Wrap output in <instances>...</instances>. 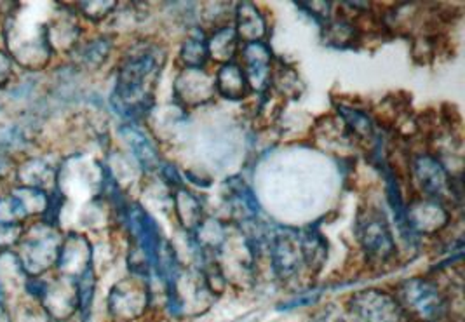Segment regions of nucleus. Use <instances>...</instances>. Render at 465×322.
<instances>
[{
    "mask_svg": "<svg viewBox=\"0 0 465 322\" xmlns=\"http://www.w3.org/2000/svg\"><path fill=\"white\" fill-rule=\"evenodd\" d=\"M166 64V53L159 44L134 43L117 64L110 105L126 121L136 124L155 105V87Z\"/></svg>",
    "mask_w": 465,
    "mask_h": 322,
    "instance_id": "f257e3e1",
    "label": "nucleus"
},
{
    "mask_svg": "<svg viewBox=\"0 0 465 322\" xmlns=\"http://www.w3.org/2000/svg\"><path fill=\"white\" fill-rule=\"evenodd\" d=\"M0 39L15 66L28 73L43 72L54 58L47 43L45 22L28 18L22 4L11 16L0 22Z\"/></svg>",
    "mask_w": 465,
    "mask_h": 322,
    "instance_id": "f03ea898",
    "label": "nucleus"
},
{
    "mask_svg": "<svg viewBox=\"0 0 465 322\" xmlns=\"http://www.w3.org/2000/svg\"><path fill=\"white\" fill-rule=\"evenodd\" d=\"M64 236L62 229L51 227L41 220L26 223L22 242L15 249L26 278H44L56 268Z\"/></svg>",
    "mask_w": 465,
    "mask_h": 322,
    "instance_id": "7ed1b4c3",
    "label": "nucleus"
},
{
    "mask_svg": "<svg viewBox=\"0 0 465 322\" xmlns=\"http://www.w3.org/2000/svg\"><path fill=\"white\" fill-rule=\"evenodd\" d=\"M392 295L400 301L410 322H443L450 314L448 295L438 280L430 278L401 280Z\"/></svg>",
    "mask_w": 465,
    "mask_h": 322,
    "instance_id": "20e7f679",
    "label": "nucleus"
},
{
    "mask_svg": "<svg viewBox=\"0 0 465 322\" xmlns=\"http://www.w3.org/2000/svg\"><path fill=\"white\" fill-rule=\"evenodd\" d=\"M410 174L422 197L450 202H462V178L450 174L440 157L422 151L410 159Z\"/></svg>",
    "mask_w": 465,
    "mask_h": 322,
    "instance_id": "39448f33",
    "label": "nucleus"
},
{
    "mask_svg": "<svg viewBox=\"0 0 465 322\" xmlns=\"http://www.w3.org/2000/svg\"><path fill=\"white\" fill-rule=\"evenodd\" d=\"M356 239L366 259L371 263H387L396 255V240L389 220L381 208L364 206L356 218Z\"/></svg>",
    "mask_w": 465,
    "mask_h": 322,
    "instance_id": "423d86ee",
    "label": "nucleus"
},
{
    "mask_svg": "<svg viewBox=\"0 0 465 322\" xmlns=\"http://www.w3.org/2000/svg\"><path fill=\"white\" fill-rule=\"evenodd\" d=\"M150 303V280L138 276H127L112 286L106 298V308L114 321L133 322L145 316Z\"/></svg>",
    "mask_w": 465,
    "mask_h": 322,
    "instance_id": "0eeeda50",
    "label": "nucleus"
},
{
    "mask_svg": "<svg viewBox=\"0 0 465 322\" xmlns=\"http://www.w3.org/2000/svg\"><path fill=\"white\" fill-rule=\"evenodd\" d=\"M345 307L356 322H410L396 297L379 288L351 295Z\"/></svg>",
    "mask_w": 465,
    "mask_h": 322,
    "instance_id": "6e6552de",
    "label": "nucleus"
},
{
    "mask_svg": "<svg viewBox=\"0 0 465 322\" xmlns=\"http://www.w3.org/2000/svg\"><path fill=\"white\" fill-rule=\"evenodd\" d=\"M267 248L271 257V267L277 279H293L305 267L300 234L296 229H275L267 239Z\"/></svg>",
    "mask_w": 465,
    "mask_h": 322,
    "instance_id": "1a4fd4ad",
    "label": "nucleus"
},
{
    "mask_svg": "<svg viewBox=\"0 0 465 322\" xmlns=\"http://www.w3.org/2000/svg\"><path fill=\"white\" fill-rule=\"evenodd\" d=\"M47 43L53 54H72V51L81 44L84 28L81 26L74 4H56L51 18L45 20Z\"/></svg>",
    "mask_w": 465,
    "mask_h": 322,
    "instance_id": "9d476101",
    "label": "nucleus"
},
{
    "mask_svg": "<svg viewBox=\"0 0 465 322\" xmlns=\"http://www.w3.org/2000/svg\"><path fill=\"white\" fill-rule=\"evenodd\" d=\"M173 94L174 102L185 110L204 107L216 94L214 79L206 68H182L173 83Z\"/></svg>",
    "mask_w": 465,
    "mask_h": 322,
    "instance_id": "9b49d317",
    "label": "nucleus"
},
{
    "mask_svg": "<svg viewBox=\"0 0 465 322\" xmlns=\"http://www.w3.org/2000/svg\"><path fill=\"white\" fill-rule=\"evenodd\" d=\"M406 221L415 236H434L451 223V213L441 200L420 195L406 204Z\"/></svg>",
    "mask_w": 465,
    "mask_h": 322,
    "instance_id": "f8f14e48",
    "label": "nucleus"
},
{
    "mask_svg": "<svg viewBox=\"0 0 465 322\" xmlns=\"http://www.w3.org/2000/svg\"><path fill=\"white\" fill-rule=\"evenodd\" d=\"M53 322H66L77 316L75 280L64 276H45V286L39 298Z\"/></svg>",
    "mask_w": 465,
    "mask_h": 322,
    "instance_id": "ddd939ff",
    "label": "nucleus"
},
{
    "mask_svg": "<svg viewBox=\"0 0 465 322\" xmlns=\"http://www.w3.org/2000/svg\"><path fill=\"white\" fill-rule=\"evenodd\" d=\"M94 267V248L83 232H66L60 248L54 272L68 279H77Z\"/></svg>",
    "mask_w": 465,
    "mask_h": 322,
    "instance_id": "4468645a",
    "label": "nucleus"
},
{
    "mask_svg": "<svg viewBox=\"0 0 465 322\" xmlns=\"http://www.w3.org/2000/svg\"><path fill=\"white\" fill-rule=\"evenodd\" d=\"M242 72L252 87V93L263 94L271 87V75L274 68V54L267 43L244 44L242 51Z\"/></svg>",
    "mask_w": 465,
    "mask_h": 322,
    "instance_id": "2eb2a0df",
    "label": "nucleus"
},
{
    "mask_svg": "<svg viewBox=\"0 0 465 322\" xmlns=\"http://www.w3.org/2000/svg\"><path fill=\"white\" fill-rule=\"evenodd\" d=\"M13 185L41 189L47 193L53 192L58 187V166L51 164L47 159L37 155H26L18 161Z\"/></svg>",
    "mask_w": 465,
    "mask_h": 322,
    "instance_id": "dca6fc26",
    "label": "nucleus"
},
{
    "mask_svg": "<svg viewBox=\"0 0 465 322\" xmlns=\"http://www.w3.org/2000/svg\"><path fill=\"white\" fill-rule=\"evenodd\" d=\"M233 30L237 34L239 43H265L269 35V24L253 2H239L233 11Z\"/></svg>",
    "mask_w": 465,
    "mask_h": 322,
    "instance_id": "f3484780",
    "label": "nucleus"
},
{
    "mask_svg": "<svg viewBox=\"0 0 465 322\" xmlns=\"http://www.w3.org/2000/svg\"><path fill=\"white\" fill-rule=\"evenodd\" d=\"M119 134L143 171L161 170V166L164 164L161 151H157L153 141L148 138L147 132L138 128V124H123L119 128Z\"/></svg>",
    "mask_w": 465,
    "mask_h": 322,
    "instance_id": "a211bd4d",
    "label": "nucleus"
},
{
    "mask_svg": "<svg viewBox=\"0 0 465 322\" xmlns=\"http://www.w3.org/2000/svg\"><path fill=\"white\" fill-rule=\"evenodd\" d=\"M322 44L333 49H360L364 41L362 32L347 11L333 15V18L321 26Z\"/></svg>",
    "mask_w": 465,
    "mask_h": 322,
    "instance_id": "6ab92c4d",
    "label": "nucleus"
},
{
    "mask_svg": "<svg viewBox=\"0 0 465 322\" xmlns=\"http://www.w3.org/2000/svg\"><path fill=\"white\" fill-rule=\"evenodd\" d=\"M114 51V39L110 35H96L91 39H83L72 51V63L79 70L94 72L100 70L108 62Z\"/></svg>",
    "mask_w": 465,
    "mask_h": 322,
    "instance_id": "aec40b11",
    "label": "nucleus"
},
{
    "mask_svg": "<svg viewBox=\"0 0 465 322\" xmlns=\"http://www.w3.org/2000/svg\"><path fill=\"white\" fill-rule=\"evenodd\" d=\"M337 113H339L340 122L347 132L352 136L356 141H375L377 140V122L375 117L364 110V108L340 102L335 105Z\"/></svg>",
    "mask_w": 465,
    "mask_h": 322,
    "instance_id": "412c9836",
    "label": "nucleus"
},
{
    "mask_svg": "<svg viewBox=\"0 0 465 322\" xmlns=\"http://www.w3.org/2000/svg\"><path fill=\"white\" fill-rule=\"evenodd\" d=\"M213 79H214L216 94H220L225 100L241 102L252 94V87L248 84V79L237 62L220 64Z\"/></svg>",
    "mask_w": 465,
    "mask_h": 322,
    "instance_id": "4be33fe9",
    "label": "nucleus"
},
{
    "mask_svg": "<svg viewBox=\"0 0 465 322\" xmlns=\"http://www.w3.org/2000/svg\"><path fill=\"white\" fill-rule=\"evenodd\" d=\"M173 204L174 215L182 229L189 234H193L206 218L201 199L187 187H178L173 190Z\"/></svg>",
    "mask_w": 465,
    "mask_h": 322,
    "instance_id": "5701e85b",
    "label": "nucleus"
},
{
    "mask_svg": "<svg viewBox=\"0 0 465 322\" xmlns=\"http://www.w3.org/2000/svg\"><path fill=\"white\" fill-rule=\"evenodd\" d=\"M225 187L229 189L227 200L231 202L233 216L239 218V221H254L260 215V202L250 185L244 180L233 176L225 181Z\"/></svg>",
    "mask_w": 465,
    "mask_h": 322,
    "instance_id": "b1692460",
    "label": "nucleus"
},
{
    "mask_svg": "<svg viewBox=\"0 0 465 322\" xmlns=\"http://www.w3.org/2000/svg\"><path fill=\"white\" fill-rule=\"evenodd\" d=\"M210 60L216 63H231L239 53V39L233 30L232 23L213 28L212 34L206 37Z\"/></svg>",
    "mask_w": 465,
    "mask_h": 322,
    "instance_id": "393cba45",
    "label": "nucleus"
},
{
    "mask_svg": "<svg viewBox=\"0 0 465 322\" xmlns=\"http://www.w3.org/2000/svg\"><path fill=\"white\" fill-rule=\"evenodd\" d=\"M277 96L288 98V100H298L303 91L305 84L292 64L282 63L281 60H275L272 75H271V87H269Z\"/></svg>",
    "mask_w": 465,
    "mask_h": 322,
    "instance_id": "a878e982",
    "label": "nucleus"
},
{
    "mask_svg": "<svg viewBox=\"0 0 465 322\" xmlns=\"http://www.w3.org/2000/svg\"><path fill=\"white\" fill-rule=\"evenodd\" d=\"M298 234H300V244H302V253H303V265L312 274H316L324 267V263L328 259V240L312 227L302 229V230H298Z\"/></svg>",
    "mask_w": 465,
    "mask_h": 322,
    "instance_id": "bb28decb",
    "label": "nucleus"
},
{
    "mask_svg": "<svg viewBox=\"0 0 465 322\" xmlns=\"http://www.w3.org/2000/svg\"><path fill=\"white\" fill-rule=\"evenodd\" d=\"M206 34L203 28H193L180 47V62L183 68H206L210 62Z\"/></svg>",
    "mask_w": 465,
    "mask_h": 322,
    "instance_id": "cd10ccee",
    "label": "nucleus"
},
{
    "mask_svg": "<svg viewBox=\"0 0 465 322\" xmlns=\"http://www.w3.org/2000/svg\"><path fill=\"white\" fill-rule=\"evenodd\" d=\"M9 193L20 202L23 213L28 221L41 220L49 208V193L41 189H28V187L13 185L9 189Z\"/></svg>",
    "mask_w": 465,
    "mask_h": 322,
    "instance_id": "c85d7f7f",
    "label": "nucleus"
},
{
    "mask_svg": "<svg viewBox=\"0 0 465 322\" xmlns=\"http://www.w3.org/2000/svg\"><path fill=\"white\" fill-rule=\"evenodd\" d=\"M96 284H98V276H96L94 267H91L89 270H85L81 278L75 279L77 316H79L81 322H87L91 317L93 303H94V297H96Z\"/></svg>",
    "mask_w": 465,
    "mask_h": 322,
    "instance_id": "c756f323",
    "label": "nucleus"
},
{
    "mask_svg": "<svg viewBox=\"0 0 465 322\" xmlns=\"http://www.w3.org/2000/svg\"><path fill=\"white\" fill-rule=\"evenodd\" d=\"M26 280V274L23 272L20 258L15 251H4L0 253V286L9 297V286H20L23 289Z\"/></svg>",
    "mask_w": 465,
    "mask_h": 322,
    "instance_id": "7c9ffc66",
    "label": "nucleus"
},
{
    "mask_svg": "<svg viewBox=\"0 0 465 322\" xmlns=\"http://www.w3.org/2000/svg\"><path fill=\"white\" fill-rule=\"evenodd\" d=\"M117 7H119L117 2H108V0H85V2L74 4L77 16L93 24L106 22L117 11Z\"/></svg>",
    "mask_w": 465,
    "mask_h": 322,
    "instance_id": "2f4dec72",
    "label": "nucleus"
},
{
    "mask_svg": "<svg viewBox=\"0 0 465 322\" xmlns=\"http://www.w3.org/2000/svg\"><path fill=\"white\" fill-rule=\"evenodd\" d=\"M9 322H53L44 310L39 301L32 300L26 297V300L16 301L15 307H9Z\"/></svg>",
    "mask_w": 465,
    "mask_h": 322,
    "instance_id": "473e14b6",
    "label": "nucleus"
},
{
    "mask_svg": "<svg viewBox=\"0 0 465 322\" xmlns=\"http://www.w3.org/2000/svg\"><path fill=\"white\" fill-rule=\"evenodd\" d=\"M0 223H28L20 202L11 195H0Z\"/></svg>",
    "mask_w": 465,
    "mask_h": 322,
    "instance_id": "72a5a7b5",
    "label": "nucleus"
},
{
    "mask_svg": "<svg viewBox=\"0 0 465 322\" xmlns=\"http://www.w3.org/2000/svg\"><path fill=\"white\" fill-rule=\"evenodd\" d=\"M26 223H0V253L15 251L22 242Z\"/></svg>",
    "mask_w": 465,
    "mask_h": 322,
    "instance_id": "f704fd0d",
    "label": "nucleus"
},
{
    "mask_svg": "<svg viewBox=\"0 0 465 322\" xmlns=\"http://www.w3.org/2000/svg\"><path fill=\"white\" fill-rule=\"evenodd\" d=\"M296 7L303 9V13L312 16L314 22H318L321 26L333 18V4L331 2H298Z\"/></svg>",
    "mask_w": 465,
    "mask_h": 322,
    "instance_id": "c9c22d12",
    "label": "nucleus"
},
{
    "mask_svg": "<svg viewBox=\"0 0 465 322\" xmlns=\"http://www.w3.org/2000/svg\"><path fill=\"white\" fill-rule=\"evenodd\" d=\"M16 79V66L7 56L4 49H0V89H7Z\"/></svg>",
    "mask_w": 465,
    "mask_h": 322,
    "instance_id": "e433bc0d",
    "label": "nucleus"
},
{
    "mask_svg": "<svg viewBox=\"0 0 465 322\" xmlns=\"http://www.w3.org/2000/svg\"><path fill=\"white\" fill-rule=\"evenodd\" d=\"M312 322H345L333 308H322L314 316Z\"/></svg>",
    "mask_w": 465,
    "mask_h": 322,
    "instance_id": "4c0bfd02",
    "label": "nucleus"
},
{
    "mask_svg": "<svg viewBox=\"0 0 465 322\" xmlns=\"http://www.w3.org/2000/svg\"><path fill=\"white\" fill-rule=\"evenodd\" d=\"M0 322H9V297L0 286Z\"/></svg>",
    "mask_w": 465,
    "mask_h": 322,
    "instance_id": "58836bf2",
    "label": "nucleus"
}]
</instances>
